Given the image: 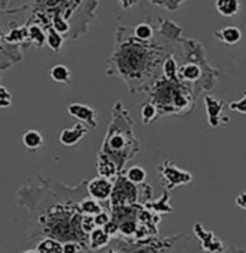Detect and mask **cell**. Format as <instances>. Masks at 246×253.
I'll return each instance as SVG.
<instances>
[{
  "label": "cell",
  "instance_id": "cell-1",
  "mask_svg": "<svg viewBox=\"0 0 246 253\" xmlns=\"http://www.w3.org/2000/svg\"><path fill=\"white\" fill-rule=\"evenodd\" d=\"M163 47L137 39L134 35L128 41H120L117 50L109 61L114 65V72L130 85L131 81H141L146 74L154 75V69L161 63ZM111 74V75H112Z\"/></svg>",
  "mask_w": 246,
  "mask_h": 253
},
{
  "label": "cell",
  "instance_id": "cell-2",
  "mask_svg": "<svg viewBox=\"0 0 246 253\" xmlns=\"http://www.w3.org/2000/svg\"><path fill=\"white\" fill-rule=\"evenodd\" d=\"M101 153L115 161L121 173L124 164L140 153V141L133 132V121L130 112L118 101L112 108V121L102 142Z\"/></svg>",
  "mask_w": 246,
  "mask_h": 253
},
{
  "label": "cell",
  "instance_id": "cell-3",
  "mask_svg": "<svg viewBox=\"0 0 246 253\" xmlns=\"http://www.w3.org/2000/svg\"><path fill=\"white\" fill-rule=\"evenodd\" d=\"M139 196H141V184H136L127 175L118 174L111 194V207L134 205L139 202Z\"/></svg>",
  "mask_w": 246,
  "mask_h": 253
},
{
  "label": "cell",
  "instance_id": "cell-4",
  "mask_svg": "<svg viewBox=\"0 0 246 253\" xmlns=\"http://www.w3.org/2000/svg\"><path fill=\"white\" fill-rule=\"evenodd\" d=\"M158 180L164 184L166 190H173L193 181V175L179 169L171 161H163L158 166Z\"/></svg>",
  "mask_w": 246,
  "mask_h": 253
},
{
  "label": "cell",
  "instance_id": "cell-5",
  "mask_svg": "<svg viewBox=\"0 0 246 253\" xmlns=\"http://www.w3.org/2000/svg\"><path fill=\"white\" fill-rule=\"evenodd\" d=\"M87 190L91 197L102 202V200H108L111 197L112 190H114V183H111V180L107 177L98 175L87 183Z\"/></svg>",
  "mask_w": 246,
  "mask_h": 253
},
{
  "label": "cell",
  "instance_id": "cell-6",
  "mask_svg": "<svg viewBox=\"0 0 246 253\" xmlns=\"http://www.w3.org/2000/svg\"><path fill=\"white\" fill-rule=\"evenodd\" d=\"M193 230H195V235L201 240V248H203V251H207V252L212 253L225 252V246H223L222 240L217 239L213 232L203 229V226H201L200 223H196V224L193 226Z\"/></svg>",
  "mask_w": 246,
  "mask_h": 253
},
{
  "label": "cell",
  "instance_id": "cell-7",
  "mask_svg": "<svg viewBox=\"0 0 246 253\" xmlns=\"http://www.w3.org/2000/svg\"><path fill=\"white\" fill-rule=\"evenodd\" d=\"M66 111L69 112V115L79 120L81 123L87 124L90 128H97L98 126L97 110L87 104H71V105H68Z\"/></svg>",
  "mask_w": 246,
  "mask_h": 253
},
{
  "label": "cell",
  "instance_id": "cell-8",
  "mask_svg": "<svg viewBox=\"0 0 246 253\" xmlns=\"http://www.w3.org/2000/svg\"><path fill=\"white\" fill-rule=\"evenodd\" d=\"M88 128L90 126H87V124H84V123H78L72 128H65L61 132V135H59V141L63 145H66V147L75 145L88 132Z\"/></svg>",
  "mask_w": 246,
  "mask_h": 253
},
{
  "label": "cell",
  "instance_id": "cell-9",
  "mask_svg": "<svg viewBox=\"0 0 246 253\" xmlns=\"http://www.w3.org/2000/svg\"><path fill=\"white\" fill-rule=\"evenodd\" d=\"M204 104H206V112L209 117V126L212 128H217L220 124V117H222V111H223V101L217 99L212 95H206Z\"/></svg>",
  "mask_w": 246,
  "mask_h": 253
},
{
  "label": "cell",
  "instance_id": "cell-10",
  "mask_svg": "<svg viewBox=\"0 0 246 253\" xmlns=\"http://www.w3.org/2000/svg\"><path fill=\"white\" fill-rule=\"evenodd\" d=\"M97 171H98L99 175L107 177V178H112V177H115V175L120 174L115 161L111 160V158L108 157L107 154H104V153H99V154H98V160H97Z\"/></svg>",
  "mask_w": 246,
  "mask_h": 253
},
{
  "label": "cell",
  "instance_id": "cell-11",
  "mask_svg": "<svg viewBox=\"0 0 246 253\" xmlns=\"http://www.w3.org/2000/svg\"><path fill=\"white\" fill-rule=\"evenodd\" d=\"M213 35L220 42H223L225 45H231V46L242 41V32L236 26H226L220 31H216Z\"/></svg>",
  "mask_w": 246,
  "mask_h": 253
},
{
  "label": "cell",
  "instance_id": "cell-12",
  "mask_svg": "<svg viewBox=\"0 0 246 253\" xmlns=\"http://www.w3.org/2000/svg\"><path fill=\"white\" fill-rule=\"evenodd\" d=\"M201 66L199 63H186L183 66L179 68V79L182 82L190 84V82H196L201 78Z\"/></svg>",
  "mask_w": 246,
  "mask_h": 253
},
{
  "label": "cell",
  "instance_id": "cell-13",
  "mask_svg": "<svg viewBox=\"0 0 246 253\" xmlns=\"http://www.w3.org/2000/svg\"><path fill=\"white\" fill-rule=\"evenodd\" d=\"M26 252H36V253H63V245L58 239L55 237H47L38 243L35 249L26 251Z\"/></svg>",
  "mask_w": 246,
  "mask_h": 253
},
{
  "label": "cell",
  "instance_id": "cell-14",
  "mask_svg": "<svg viewBox=\"0 0 246 253\" xmlns=\"http://www.w3.org/2000/svg\"><path fill=\"white\" fill-rule=\"evenodd\" d=\"M111 237L112 236L108 235L107 230L104 227H101V226L95 227L93 232L90 233V249L97 251V249H101V248L107 246Z\"/></svg>",
  "mask_w": 246,
  "mask_h": 253
},
{
  "label": "cell",
  "instance_id": "cell-15",
  "mask_svg": "<svg viewBox=\"0 0 246 253\" xmlns=\"http://www.w3.org/2000/svg\"><path fill=\"white\" fill-rule=\"evenodd\" d=\"M216 9L225 17H233L239 13L241 3L239 0H216Z\"/></svg>",
  "mask_w": 246,
  "mask_h": 253
},
{
  "label": "cell",
  "instance_id": "cell-16",
  "mask_svg": "<svg viewBox=\"0 0 246 253\" xmlns=\"http://www.w3.org/2000/svg\"><path fill=\"white\" fill-rule=\"evenodd\" d=\"M23 145L29 150V151H35L38 148H41L44 145V137L39 131L36 129H28L23 137H22Z\"/></svg>",
  "mask_w": 246,
  "mask_h": 253
},
{
  "label": "cell",
  "instance_id": "cell-17",
  "mask_svg": "<svg viewBox=\"0 0 246 253\" xmlns=\"http://www.w3.org/2000/svg\"><path fill=\"white\" fill-rule=\"evenodd\" d=\"M99 200L94 199V197H87V199H82L79 203H78V210L82 213V214H91L95 216L98 213L102 211V206L98 203Z\"/></svg>",
  "mask_w": 246,
  "mask_h": 253
},
{
  "label": "cell",
  "instance_id": "cell-18",
  "mask_svg": "<svg viewBox=\"0 0 246 253\" xmlns=\"http://www.w3.org/2000/svg\"><path fill=\"white\" fill-rule=\"evenodd\" d=\"M163 74L164 78L170 79V81H180L179 79V66H177V61L173 55H169L164 62H163Z\"/></svg>",
  "mask_w": 246,
  "mask_h": 253
},
{
  "label": "cell",
  "instance_id": "cell-19",
  "mask_svg": "<svg viewBox=\"0 0 246 253\" xmlns=\"http://www.w3.org/2000/svg\"><path fill=\"white\" fill-rule=\"evenodd\" d=\"M50 78L53 79L55 82H59V84H71V71L68 66L65 65H55L50 72H49Z\"/></svg>",
  "mask_w": 246,
  "mask_h": 253
},
{
  "label": "cell",
  "instance_id": "cell-20",
  "mask_svg": "<svg viewBox=\"0 0 246 253\" xmlns=\"http://www.w3.org/2000/svg\"><path fill=\"white\" fill-rule=\"evenodd\" d=\"M26 39H29V29L26 26L13 28L7 35L3 36V41H7L9 43H22Z\"/></svg>",
  "mask_w": 246,
  "mask_h": 253
},
{
  "label": "cell",
  "instance_id": "cell-21",
  "mask_svg": "<svg viewBox=\"0 0 246 253\" xmlns=\"http://www.w3.org/2000/svg\"><path fill=\"white\" fill-rule=\"evenodd\" d=\"M144 206L148 207L151 211H157V213H171L173 211L171 206L169 205V194H167V191L158 200H155L153 203L151 202H147Z\"/></svg>",
  "mask_w": 246,
  "mask_h": 253
},
{
  "label": "cell",
  "instance_id": "cell-22",
  "mask_svg": "<svg viewBox=\"0 0 246 253\" xmlns=\"http://www.w3.org/2000/svg\"><path fill=\"white\" fill-rule=\"evenodd\" d=\"M47 43L48 46L50 47L53 52H59V50H61L62 43H63V36H62V33H59L53 26H49V28H48Z\"/></svg>",
  "mask_w": 246,
  "mask_h": 253
},
{
  "label": "cell",
  "instance_id": "cell-23",
  "mask_svg": "<svg viewBox=\"0 0 246 253\" xmlns=\"http://www.w3.org/2000/svg\"><path fill=\"white\" fill-rule=\"evenodd\" d=\"M158 114H160L158 108H157V105L154 104L153 101L144 102L143 107H141V121H143V124H146V126L150 124L151 121H154L157 118Z\"/></svg>",
  "mask_w": 246,
  "mask_h": 253
},
{
  "label": "cell",
  "instance_id": "cell-24",
  "mask_svg": "<svg viewBox=\"0 0 246 253\" xmlns=\"http://www.w3.org/2000/svg\"><path fill=\"white\" fill-rule=\"evenodd\" d=\"M28 29H29V41L33 42L38 47L44 46V43L47 42V33L44 32V29L36 23L28 26Z\"/></svg>",
  "mask_w": 246,
  "mask_h": 253
},
{
  "label": "cell",
  "instance_id": "cell-25",
  "mask_svg": "<svg viewBox=\"0 0 246 253\" xmlns=\"http://www.w3.org/2000/svg\"><path fill=\"white\" fill-rule=\"evenodd\" d=\"M133 35L140 39V41H144V42H148V41H151L154 36V31L153 28L148 25V23H140L137 25L134 29H133Z\"/></svg>",
  "mask_w": 246,
  "mask_h": 253
},
{
  "label": "cell",
  "instance_id": "cell-26",
  "mask_svg": "<svg viewBox=\"0 0 246 253\" xmlns=\"http://www.w3.org/2000/svg\"><path fill=\"white\" fill-rule=\"evenodd\" d=\"M125 175H127L133 183H136V184H143V183L146 181V177H147L146 170H144L143 167H140V166H133V167H130V169L127 170Z\"/></svg>",
  "mask_w": 246,
  "mask_h": 253
},
{
  "label": "cell",
  "instance_id": "cell-27",
  "mask_svg": "<svg viewBox=\"0 0 246 253\" xmlns=\"http://www.w3.org/2000/svg\"><path fill=\"white\" fill-rule=\"evenodd\" d=\"M50 26H53L56 31L62 33V35H65V33H68L69 32V23L66 22V19L63 17L62 15H55L53 16V19H52V25Z\"/></svg>",
  "mask_w": 246,
  "mask_h": 253
},
{
  "label": "cell",
  "instance_id": "cell-28",
  "mask_svg": "<svg viewBox=\"0 0 246 253\" xmlns=\"http://www.w3.org/2000/svg\"><path fill=\"white\" fill-rule=\"evenodd\" d=\"M150 1H151L153 4L166 7L167 10H176L185 0H150Z\"/></svg>",
  "mask_w": 246,
  "mask_h": 253
},
{
  "label": "cell",
  "instance_id": "cell-29",
  "mask_svg": "<svg viewBox=\"0 0 246 253\" xmlns=\"http://www.w3.org/2000/svg\"><path fill=\"white\" fill-rule=\"evenodd\" d=\"M95 227H98L97 221H95V217L91 216V214H84V217H82V229H84V232L90 235Z\"/></svg>",
  "mask_w": 246,
  "mask_h": 253
},
{
  "label": "cell",
  "instance_id": "cell-30",
  "mask_svg": "<svg viewBox=\"0 0 246 253\" xmlns=\"http://www.w3.org/2000/svg\"><path fill=\"white\" fill-rule=\"evenodd\" d=\"M82 251H87V248H84L79 242H66L63 243V253H78L82 252Z\"/></svg>",
  "mask_w": 246,
  "mask_h": 253
},
{
  "label": "cell",
  "instance_id": "cell-31",
  "mask_svg": "<svg viewBox=\"0 0 246 253\" xmlns=\"http://www.w3.org/2000/svg\"><path fill=\"white\" fill-rule=\"evenodd\" d=\"M10 104H12V94H9L4 86H0V107L7 108Z\"/></svg>",
  "mask_w": 246,
  "mask_h": 253
},
{
  "label": "cell",
  "instance_id": "cell-32",
  "mask_svg": "<svg viewBox=\"0 0 246 253\" xmlns=\"http://www.w3.org/2000/svg\"><path fill=\"white\" fill-rule=\"evenodd\" d=\"M229 108L232 111H236V112H241V114H246V91L244 92V98L239 99V101H235L229 104Z\"/></svg>",
  "mask_w": 246,
  "mask_h": 253
},
{
  "label": "cell",
  "instance_id": "cell-33",
  "mask_svg": "<svg viewBox=\"0 0 246 253\" xmlns=\"http://www.w3.org/2000/svg\"><path fill=\"white\" fill-rule=\"evenodd\" d=\"M94 217H95V221H97V226H101V227H104V226L107 224L108 221L111 220V216H109L108 213H105L104 210H102L101 213L95 214Z\"/></svg>",
  "mask_w": 246,
  "mask_h": 253
},
{
  "label": "cell",
  "instance_id": "cell-34",
  "mask_svg": "<svg viewBox=\"0 0 246 253\" xmlns=\"http://www.w3.org/2000/svg\"><path fill=\"white\" fill-rule=\"evenodd\" d=\"M236 206L241 207L242 210H246V190L241 191L236 197Z\"/></svg>",
  "mask_w": 246,
  "mask_h": 253
},
{
  "label": "cell",
  "instance_id": "cell-35",
  "mask_svg": "<svg viewBox=\"0 0 246 253\" xmlns=\"http://www.w3.org/2000/svg\"><path fill=\"white\" fill-rule=\"evenodd\" d=\"M118 3L123 9H131L137 3V0H118Z\"/></svg>",
  "mask_w": 246,
  "mask_h": 253
}]
</instances>
